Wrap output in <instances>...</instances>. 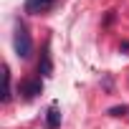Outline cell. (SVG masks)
<instances>
[{
  "instance_id": "obj_3",
  "label": "cell",
  "mask_w": 129,
  "mask_h": 129,
  "mask_svg": "<svg viewBox=\"0 0 129 129\" xmlns=\"http://www.w3.org/2000/svg\"><path fill=\"white\" fill-rule=\"evenodd\" d=\"M56 0H25V13L30 15H38V13H46L48 8H53Z\"/></svg>"
},
{
  "instance_id": "obj_5",
  "label": "cell",
  "mask_w": 129,
  "mask_h": 129,
  "mask_svg": "<svg viewBox=\"0 0 129 129\" xmlns=\"http://www.w3.org/2000/svg\"><path fill=\"white\" fill-rule=\"evenodd\" d=\"M46 126H48V129H58V126H61V111H58L56 104H51L48 111H46Z\"/></svg>"
},
{
  "instance_id": "obj_6",
  "label": "cell",
  "mask_w": 129,
  "mask_h": 129,
  "mask_svg": "<svg viewBox=\"0 0 129 129\" xmlns=\"http://www.w3.org/2000/svg\"><path fill=\"white\" fill-rule=\"evenodd\" d=\"M5 89H3V104H8L10 101V74H8V69H5Z\"/></svg>"
},
{
  "instance_id": "obj_1",
  "label": "cell",
  "mask_w": 129,
  "mask_h": 129,
  "mask_svg": "<svg viewBox=\"0 0 129 129\" xmlns=\"http://www.w3.org/2000/svg\"><path fill=\"white\" fill-rule=\"evenodd\" d=\"M13 48H15V56H18V58H30V53H33V38H30L28 28H25L20 20H15Z\"/></svg>"
},
{
  "instance_id": "obj_4",
  "label": "cell",
  "mask_w": 129,
  "mask_h": 129,
  "mask_svg": "<svg viewBox=\"0 0 129 129\" xmlns=\"http://www.w3.org/2000/svg\"><path fill=\"white\" fill-rule=\"evenodd\" d=\"M38 74H41V76H51V74H53V63H51L48 46H46V48H43V53H41V61H38Z\"/></svg>"
},
{
  "instance_id": "obj_7",
  "label": "cell",
  "mask_w": 129,
  "mask_h": 129,
  "mask_svg": "<svg viewBox=\"0 0 129 129\" xmlns=\"http://www.w3.org/2000/svg\"><path fill=\"white\" fill-rule=\"evenodd\" d=\"M126 111H129V106H111V109H109L111 116H124Z\"/></svg>"
},
{
  "instance_id": "obj_2",
  "label": "cell",
  "mask_w": 129,
  "mask_h": 129,
  "mask_svg": "<svg viewBox=\"0 0 129 129\" xmlns=\"http://www.w3.org/2000/svg\"><path fill=\"white\" fill-rule=\"evenodd\" d=\"M41 91H43V81H41V79H28V81L20 84V94H23L25 99H33V96H38Z\"/></svg>"
}]
</instances>
